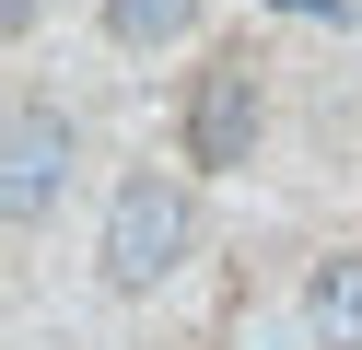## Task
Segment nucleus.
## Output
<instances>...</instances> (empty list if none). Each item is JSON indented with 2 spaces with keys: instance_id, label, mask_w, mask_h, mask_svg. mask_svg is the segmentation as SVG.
<instances>
[{
  "instance_id": "obj_1",
  "label": "nucleus",
  "mask_w": 362,
  "mask_h": 350,
  "mask_svg": "<svg viewBox=\"0 0 362 350\" xmlns=\"http://www.w3.org/2000/svg\"><path fill=\"white\" fill-rule=\"evenodd\" d=\"M187 233H199L187 187L175 175H129L117 199H105V280H117V292H152V280L187 257Z\"/></svg>"
},
{
  "instance_id": "obj_2",
  "label": "nucleus",
  "mask_w": 362,
  "mask_h": 350,
  "mask_svg": "<svg viewBox=\"0 0 362 350\" xmlns=\"http://www.w3.org/2000/svg\"><path fill=\"white\" fill-rule=\"evenodd\" d=\"M245 152H257V70H245V47H222V59L187 82V163L234 175Z\"/></svg>"
},
{
  "instance_id": "obj_3",
  "label": "nucleus",
  "mask_w": 362,
  "mask_h": 350,
  "mask_svg": "<svg viewBox=\"0 0 362 350\" xmlns=\"http://www.w3.org/2000/svg\"><path fill=\"white\" fill-rule=\"evenodd\" d=\"M59 175H71V117H59L47 93H12V233L47 222Z\"/></svg>"
},
{
  "instance_id": "obj_4",
  "label": "nucleus",
  "mask_w": 362,
  "mask_h": 350,
  "mask_svg": "<svg viewBox=\"0 0 362 350\" xmlns=\"http://www.w3.org/2000/svg\"><path fill=\"white\" fill-rule=\"evenodd\" d=\"M304 315H315V339L362 350V257H327V269L304 280Z\"/></svg>"
},
{
  "instance_id": "obj_5",
  "label": "nucleus",
  "mask_w": 362,
  "mask_h": 350,
  "mask_svg": "<svg viewBox=\"0 0 362 350\" xmlns=\"http://www.w3.org/2000/svg\"><path fill=\"white\" fill-rule=\"evenodd\" d=\"M199 23V0H105V35L117 47H175Z\"/></svg>"
},
{
  "instance_id": "obj_6",
  "label": "nucleus",
  "mask_w": 362,
  "mask_h": 350,
  "mask_svg": "<svg viewBox=\"0 0 362 350\" xmlns=\"http://www.w3.org/2000/svg\"><path fill=\"white\" fill-rule=\"evenodd\" d=\"M0 23H12V35H24V23H35V0H0Z\"/></svg>"
}]
</instances>
